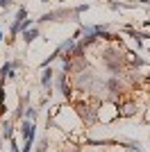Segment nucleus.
<instances>
[{"label":"nucleus","instance_id":"nucleus-16","mask_svg":"<svg viewBox=\"0 0 150 152\" xmlns=\"http://www.w3.org/2000/svg\"><path fill=\"white\" fill-rule=\"evenodd\" d=\"M9 150H12V152H21V150H18V145H16V143H14V139L9 141Z\"/></svg>","mask_w":150,"mask_h":152},{"label":"nucleus","instance_id":"nucleus-14","mask_svg":"<svg viewBox=\"0 0 150 152\" xmlns=\"http://www.w3.org/2000/svg\"><path fill=\"white\" fill-rule=\"evenodd\" d=\"M32 145H34V141H25V145L21 152H32Z\"/></svg>","mask_w":150,"mask_h":152},{"label":"nucleus","instance_id":"nucleus-17","mask_svg":"<svg viewBox=\"0 0 150 152\" xmlns=\"http://www.w3.org/2000/svg\"><path fill=\"white\" fill-rule=\"evenodd\" d=\"M0 41H5V34H2V32H0Z\"/></svg>","mask_w":150,"mask_h":152},{"label":"nucleus","instance_id":"nucleus-8","mask_svg":"<svg viewBox=\"0 0 150 152\" xmlns=\"http://www.w3.org/2000/svg\"><path fill=\"white\" fill-rule=\"evenodd\" d=\"M37 37H39V30H37L34 25L27 27V30H23V39H25V43H32V41H34Z\"/></svg>","mask_w":150,"mask_h":152},{"label":"nucleus","instance_id":"nucleus-10","mask_svg":"<svg viewBox=\"0 0 150 152\" xmlns=\"http://www.w3.org/2000/svg\"><path fill=\"white\" fill-rule=\"evenodd\" d=\"M134 111H137V104H132V102H130V104H125V107H123L121 114H123V116H132Z\"/></svg>","mask_w":150,"mask_h":152},{"label":"nucleus","instance_id":"nucleus-3","mask_svg":"<svg viewBox=\"0 0 150 152\" xmlns=\"http://www.w3.org/2000/svg\"><path fill=\"white\" fill-rule=\"evenodd\" d=\"M102 61H105V66H107L109 70L118 73V70H121V61H123V57H121V55H116V52L109 48V50H105V55H102Z\"/></svg>","mask_w":150,"mask_h":152},{"label":"nucleus","instance_id":"nucleus-9","mask_svg":"<svg viewBox=\"0 0 150 152\" xmlns=\"http://www.w3.org/2000/svg\"><path fill=\"white\" fill-rule=\"evenodd\" d=\"M23 114H25V121H32V123L37 121V109H32V107H25V111H23Z\"/></svg>","mask_w":150,"mask_h":152},{"label":"nucleus","instance_id":"nucleus-2","mask_svg":"<svg viewBox=\"0 0 150 152\" xmlns=\"http://www.w3.org/2000/svg\"><path fill=\"white\" fill-rule=\"evenodd\" d=\"M96 84V75L91 70H84L82 68L80 73H75V89L77 91H91Z\"/></svg>","mask_w":150,"mask_h":152},{"label":"nucleus","instance_id":"nucleus-1","mask_svg":"<svg viewBox=\"0 0 150 152\" xmlns=\"http://www.w3.org/2000/svg\"><path fill=\"white\" fill-rule=\"evenodd\" d=\"M80 14L73 9H66V7H62V9H52V12H46L41 18H39V23H48V20H75V23H80V18H77Z\"/></svg>","mask_w":150,"mask_h":152},{"label":"nucleus","instance_id":"nucleus-15","mask_svg":"<svg viewBox=\"0 0 150 152\" xmlns=\"http://www.w3.org/2000/svg\"><path fill=\"white\" fill-rule=\"evenodd\" d=\"M87 9H89V5H87V2H84V5H77V7H75V12H77V14H84Z\"/></svg>","mask_w":150,"mask_h":152},{"label":"nucleus","instance_id":"nucleus-18","mask_svg":"<svg viewBox=\"0 0 150 152\" xmlns=\"http://www.w3.org/2000/svg\"><path fill=\"white\" fill-rule=\"evenodd\" d=\"M139 2H143V5H148V2H150V0H139Z\"/></svg>","mask_w":150,"mask_h":152},{"label":"nucleus","instance_id":"nucleus-12","mask_svg":"<svg viewBox=\"0 0 150 152\" xmlns=\"http://www.w3.org/2000/svg\"><path fill=\"white\" fill-rule=\"evenodd\" d=\"M32 25H34V20H32V18H25V20H23V23H21V25H18V32H23V30H27V27H32Z\"/></svg>","mask_w":150,"mask_h":152},{"label":"nucleus","instance_id":"nucleus-7","mask_svg":"<svg viewBox=\"0 0 150 152\" xmlns=\"http://www.w3.org/2000/svg\"><path fill=\"white\" fill-rule=\"evenodd\" d=\"M0 139H5V141H12V139H14V125H12V121H7L5 125H2Z\"/></svg>","mask_w":150,"mask_h":152},{"label":"nucleus","instance_id":"nucleus-6","mask_svg":"<svg viewBox=\"0 0 150 152\" xmlns=\"http://www.w3.org/2000/svg\"><path fill=\"white\" fill-rule=\"evenodd\" d=\"M43 73H41V86H43L46 91H50V86H52V77H55V70L50 68V66H46V68H41Z\"/></svg>","mask_w":150,"mask_h":152},{"label":"nucleus","instance_id":"nucleus-4","mask_svg":"<svg viewBox=\"0 0 150 152\" xmlns=\"http://www.w3.org/2000/svg\"><path fill=\"white\" fill-rule=\"evenodd\" d=\"M77 111H80V116L84 118V123H96L98 121V111H96L93 107H87V104H77Z\"/></svg>","mask_w":150,"mask_h":152},{"label":"nucleus","instance_id":"nucleus-13","mask_svg":"<svg viewBox=\"0 0 150 152\" xmlns=\"http://www.w3.org/2000/svg\"><path fill=\"white\" fill-rule=\"evenodd\" d=\"M14 2H16V0H0V7H2V9H9Z\"/></svg>","mask_w":150,"mask_h":152},{"label":"nucleus","instance_id":"nucleus-19","mask_svg":"<svg viewBox=\"0 0 150 152\" xmlns=\"http://www.w3.org/2000/svg\"><path fill=\"white\" fill-rule=\"evenodd\" d=\"M71 152H80V148H75V150H71Z\"/></svg>","mask_w":150,"mask_h":152},{"label":"nucleus","instance_id":"nucleus-5","mask_svg":"<svg viewBox=\"0 0 150 152\" xmlns=\"http://www.w3.org/2000/svg\"><path fill=\"white\" fill-rule=\"evenodd\" d=\"M34 132H37L34 123H32V121H23V125H21V134H23V139L25 141H34Z\"/></svg>","mask_w":150,"mask_h":152},{"label":"nucleus","instance_id":"nucleus-20","mask_svg":"<svg viewBox=\"0 0 150 152\" xmlns=\"http://www.w3.org/2000/svg\"><path fill=\"white\" fill-rule=\"evenodd\" d=\"M41 2H48V0H41Z\"/></svg>","mask_w":150,"mask_h":152},{"label":"nucleus","instance_id":"nucleus-11","mask_svg":"<svg viewBox=\"0 0 150 152\" xmlns=\"http://www.w3.org/2000/svg\"><path fill=\"white\" fill-rule=\"evenodd\" d=\"M48 145H50V141H48V136H46V139H41V141H39L37 152H46V150H48Z\"/></svg>","mask_w":150,"mask_h":152}]
</instances>
